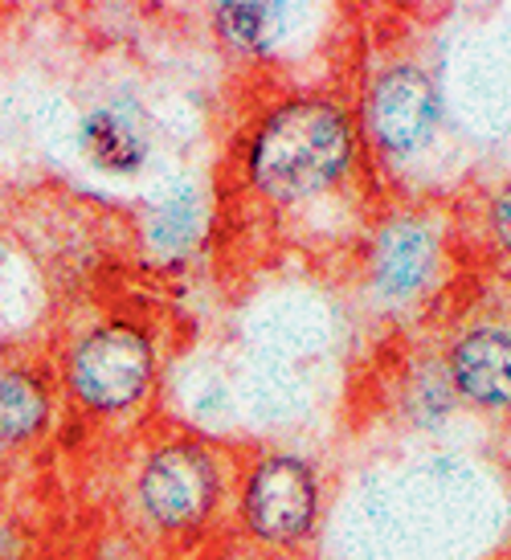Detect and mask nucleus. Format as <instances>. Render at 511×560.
<instances>
[{"label": "nucleus", "instance_id": "obj_1", "mask_svg": "<svg viewBox=\"0 0 511 560\" xmlns=\"http://www.w3.org/2000/svg\"><path fill=\"white\" fill-rule=\"evenodd\" d=\"M357 160V124L324 94H299L270 110L249 143L246 176L263 201L294 209L336 188Z\"/></svg>", "mask_w": 511, "mask_h": 560}, {"label": "nucleus", "instance_id": "obj_2", "mask_svg": "<svg viewBox=\"0 0 511 560\" xmlns=\"http://www.w3.org/2000/svg\"><path fill=\"white\" fill-rule=\"evenodd\" d=\"M160 376L152 331L131 319H103L66 352L62 389L91 418H124L148 401Z\"/></svg>", "mask_w": 511, "mask_h": 560}, {"label": "nucleus", "instance_id": "obj_3", "mask_svg": "<svg viewBox=\"0 0 511 560\" xmlns=\"http://www.w3.org/2000/svg\"><path fill=\"white\" fill-rule=\"evenodd\" d=\"M225 495L221 458L197 438H169L143 454L136 503L160 532H197Z\"/></svg>", "mask_w": 511, "mask_h": 560}, {"label": "nucleus", "instance_id": "obj_4", "mask_svg": "<svg viewBox=\"0 0 511 560\" xmlns=\"http://www.w3.org/2000/svg\"><path fill=\"white\" fill-rule=\"evenodd\" d=\"M324 503L320 470L299 454H263L242 479L237 515L254 540L291 548L307 540Z\"/></svg>", "mask_w": 511, "mask_h": 560}, {"label": "nucleus", "instance_id": "obj_5", "mask_svg": "<svg viewBox=\"0 0 511 560\" xmlns=\"http://www.w3.org/2000/svg\"><path fill=\"white\" fill-rule=\"evenodd\" d=\"M364 127L385 156H418L442 127L438 82L418 62L385 66L364 94Z\"/></svg>", "mask_w": 511, "mask_h": 560}, {"label": "nucleus", "instance_id": "obj_6", "mask_svg": "<svg viewBox=\"0 0 511 560\" xmlns=\"http://www.w3.org/2000/svg\"><path fill=\"white\" fill-rule=\"evenodd\" d=\"M438 234L430 221L393 218L385 221L369 246V279L376 295L388 303H409L418 299L438 270Z\"/></svg>", "mask_w": 511, "mask_h": 560}, {"label": "nucleus", "instance_id": "obj_7", "mask_svg": "<svg viewBox=\"0 0 511 560\" xmlns=\"http://www.w3.org/2000/svg\"><path fill=\"white\" fill-rule=\"evenodd\" d=\"M450 389L475 409L508 413L511 409V327H466L446 352Z\"/></svg>", "mask_w": 511, "mask_h": 560}, {"label": "nucleus", "instance_id": "obj_8", "mask_svg": "<svg viewBox=\"0 0 511 560\" xmlns=\"http://www.w3.org/2000/svg\"><path fill=\"white\" fill-rule=\"evenodd\" d=\"M54 425V389L25 364L0 369V454L33 446Z\"/></svg>", "mask_w": 511, "mask_h": 560}, {"label": "nucleus", "instance_id": "obj_9", "mask_svg": "<svg viewBox=\"0 0 511 560\" xmlns=\"http://www.w3.org/2000/svg\"><path fill=\"white\" fill-rule=\"evenodd\" d=\"M78 143H82V156L111 176H136L152 156L143 124L124 107L86 110L82 127H78Z\"/></svg>", "mask_w": 511, "mask_h": 560}, {"label": "nucleus", "instance_id": "obj_10", "mask_svg": "<svg viewBox=\"0 0 511 560\" xmlns=\"http://www.w3.org/2000/svg\"><path fill=\"white\" fill-rule=\"evenodd\" d=\"M294 9L291 4H263V0H237V4H221L213 13V30L221 42L246 58H270L291 37Z\"/></svg>", "mask_w": 511, "mask_h": 560}, {"label": "nucleus", "instance_id": "obj_11", "mask_svg": "<svg viewBox=\"0 0 511 560\" xmlns=\"http://www.w3.org/2000/svg\"><path fill=\"white\" fill-rule=\"evenodd\" d=\"M205 230V205L193 188L172 192L169 201H160L148 209L143 234H148V249H155L160 258H181L197 246V237Z\"/></svg>", "mask_w": 511, "mask_h": 560}, {"label": "nucleus", "instance_id": "obj_12", "mask_svg": "<svg viewBox=\"0 0 511 560\" xmlns=\"http://www.w3.org/2000/svg\"><path fill=\"white\" fill-rule=\"evenodd\" d=\"M487 225H491V237H496V246L511 258V180H503V185L496 188V197H491V209H487Z\"/></svg>", "mask_w": 511, "mask_h": 560}, {"label": "nucleus", "instance_id": "obj_13", "mask_svg": "<svg viewBox=\"0 0 511 560\" xmlns=\"http://www.w3.org/2000/svg\"><path fill=\"white\" fill-rule=\"evenodd\" d=\"M4 262H9V246L0 242V270H4Z\"/></svg>", "mask_w": 511, "mask_h": 560}]
</instances>
